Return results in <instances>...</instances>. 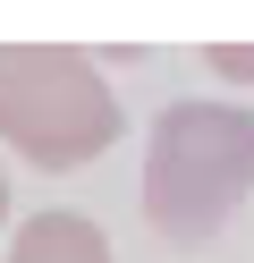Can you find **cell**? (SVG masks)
Segmentation results:
<instances>
[{
  "label": "cell",
  "instance_id": "obj_5",
  "mask_svg": "<svg viewBox=\"0 0 254 263\" xmlns=\"http://www.w3.org/2000/svg\"><path fill=\"white\" fill-rule=\"evenodd\" d=\"M0 229H9V170H0Z\"/></svg>",
  "mask_w": 254,
  "mask_h": 263
},
{
  "label": "cell",
  "instance_id": "obj_4",
  "mask_svg": "<svg viewBox=\"0 0 254 263\" xmlns=\"http://www.w3.org/2000/svg\"><path fill=\"white\" fill-rule=\"evenodd\" d=\"M212 77H229V85H254V43H212Z\"/></svg>",
  "mask_w": 254,
  "mask_h": 263
},
{
  "label": "cell",
  "instance_id": "obj_3",
  "mask_svg": "<svg viewBox=\"0 0 254 263\" xmlns=\"http://www.w3.org/2000/svg\"><path fill=\"white\" fill-rule=\"evenodd\" d=\"M0 263H110V238H102V221H85V212H26L9 238V255Z\"/></svg>",
  "mask_w": 254,
  "mask_h": 263
},
{
  "label": "cell",
  "instance_id": "obj_1",
  "mask_svg": "<svg viewBox=\"0 0 254 263\" xmlns=\"http://www.w3.org/2000/svg\"><path fill=\"white\" fill-rule=\"evenodd\" d=\"M254 195V110L246 102H169L144 153V221L169 246H212L220 221Z\"/></svg>",
  "mask_w": 254,
  "mask_h": 263
},
{
  "label": "cell",
  "instance_id": "obj_2",
  "mask_svg": "<svg viewBox=\"0 0 254 263\" xmlns=\"http://www.w3.org/2000/svg\"><path fill=\"white\" fill-rule=\"evenodd\" d=\"M119 93L102 77V60H85L76 43H17L0 51V153H17L26 170H85L93 153L119 144Z\"/></svg>",
  "mask_w": 254,
  "mask_h": 263
}]
</instances>
